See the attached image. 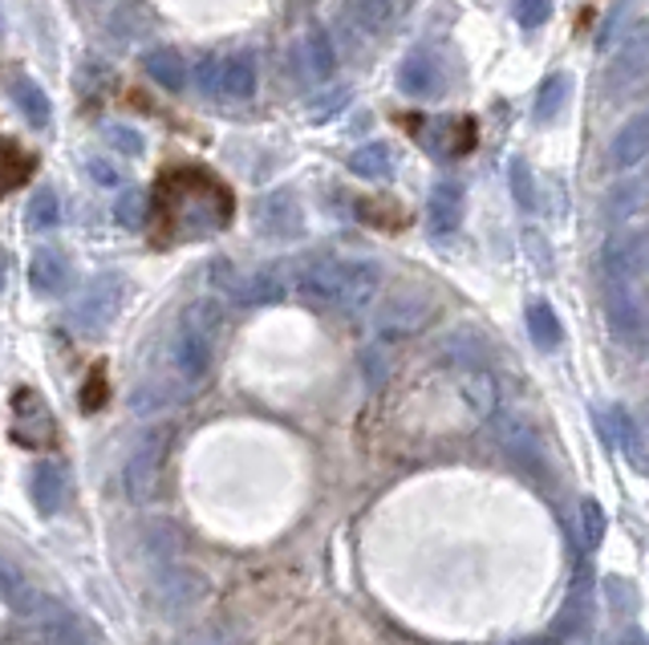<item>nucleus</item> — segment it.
<instances>
[{
	"label": "nucleus",
	"mask_w": 649,
	"mask_h": 645,
	"mask_svg": "<svg viewBox=\"0 0 649 645\" xmlns=\"http://www.w3.org/2000/svg\"><path fill=\"white\" fill-rule=\"evenodd\" d=\"M86 410H94V406H101L106 402V382H101V370L89 373V386H86Z\"/></svg>",
	"instance_id": "e433bc0d"
},
{
	"label": "nucleus",
	"mask_w": 649,
	"mask_h": 645,
	"mask_svg": "<svg viewBox=\"0 0 649 645\" xmlns=\"http://www.w3.org/2000/svg\"><path fill=\"white\" fill-rule=\"evenodd\" d=\"M649 73V21L646 25H637L629 33V41L617 49V61H613V73H609V82L617 89H629L634 82H641Z\"/></svg>",
	"instance_id": "9d476101"
},
{
	"label": "nucleus",
	"mask_w": 649,
	"mask_h": 645,
	"mask_svg": "<svg viewBox=\"0 0 649 645\" xmlns=\"http://www.w3.org/2000/svg\"><path fill=\"white\" fill-rule=\"evenodd\" d=\"M146 73H151L163 89L188 86V61L179 58V49H171V45H159V49L146 53Z\"/></svg>",
	"instance_id": "6ab92c4d"
},
{
	"label": "nucleus",
	"mask_w": 649,
	"mask_h": 645,
	"mask_svg": "<svg viewBox=\"0 0 649 645\" xmlns=\"http://www.w3.org/2000/svg\"><path fill=\"white\" fill-rule=\"evenodd\" d=\"M516 21L524 25V29H540L544 21L552 16V0H516Z\"/></svg>",
	"instance_id": "7c9ffc66"
},
{
	"label": "nucleus",
	"mask_w": 649,
	"mask_h": 645,
	"mask_svg": "<svg viewBox=\"0 0 649 645\" xmlns=\"http://www.w3.org/2000/svg\"><path fill=\"white\" fill-rule=\"evenodd\" d=\"M349 171L358 179H389L394 175V151L386 143H365L349 155Z\"/></svg>",
	"instance_id": "412c9836"
},
{
	"label": "nucleus",
	"mask_w": 649,
	"mask_h": 645,
	"mask_svg": "<svg viewBox=\"0 0 649 645\" xmlns=\"http://www.w3.org/2000/svg\"><path fill=\"white\" fill-rule=\"evenodd\" d=\"M601 422H605V430L613 434V443L621 446V455L641 467V434H637L634 418L625 415V410H605Z\"/></svg>",
	"instance_id": "5701e85b"
},
{
	"label": "nucleus",
	"mask_w": 649,
	"mask_h": 645,
	"mask_svg": "<svg viewBox=\"0 0 649 645\" xmlns=\"http://www.w3.org/2000/svg\"><path fill=\"white\" fill-rule=\"evenodd\" d=\"M528 333H532V342L540 345V349H556V345H561V321L552 313V304L544 301L528 304Z\"/></svg>",
	"instance_id": "393cba45"
},
{
	"label": "nucleus",
	"mask_w": 649,
	"mask_h": 645,
	"mask_svg": "<svg viewBox=\"0 0 649 645\" xmlns=\"http://www.w3.org/2000/svg\"><path fill=\"white\" fill-rule=\"evenodd\" d=\"M106 139H110V146L122 151V155H143V146H146L143 134L134 127H122V122H110V127H106Z\"/></svg>",
	"instance_id": "2f4dec72"
},
{
	"label": "nucleus",
	"mask_w": 649,
	"mask_h": 645,
	"mask_svg": "<svg viewBox=\"0 0 649 645\" xmlns=\"http://www.w3.org/2000/svg\"><path fill=\"white\" fill-rule=\"evenodd\" d=\"M462 394H467V402L476 406L479 415H488L491 406H495V382H491V373L488 370L462 373Z\"/></svg>",
	"instance_id": "bb28decb"
},
{
	"label": "nucleus",
	"mask_w": 649,
	"mask_h": 645,
	"mask_svg": "<svg viewBox=\"0 0 649 645\" xmlns=\"http://www.w3.org/2000/svg\"><path fill=\"white\" fill-rule=\"evenodd\" d=\"M580 528H585V545H589V548L601 540L605 519H601V507H597V503H585V507H580Z\"/></svg>",
	"instance_id": "f704fd0d"
},
{
	"label": "nucleus",
	"mask_w": 649,
	"mask_h": 645,
	"mask_svg": "<svg viewBox=\"0 0 649 645\" xmlns=\"http://www.w3.org/2000/svg\"><path fill=\"white\" fill-rule=\"evenodd\" d=\"M216 333H219V304L216 301H195L179 321V333L171 342V366L179 373V382L191 386L200 382L212 354H216Z\"/></svg>",
	"instance_id": "7ed1b4c3"
},
{
	"label": "nucleus",
	"mask_w": 649,
	"mask_h": 645,
	"mask_svg": "<svg viewBox=\"0 0 649 645\" xmlns=\"http://www.w3.org/2000/svg\"><path fill=\"white\" fill-rule=\"evenodd\" d=\"M33 500L45 516H53L61 503H65V475L58 467H37L33 471Z\"/></svg>",
	"instance_id": "4be33fe9"
},
{
	"label": "nucleus",
	"mask_w": 649,
	"mask_h": 645,
	"mask_svg": "<svg viewBox=\"0 0 649 645\" xmlns=\"http://www.w3.org/2000/svg\"><path fill=\"white\" fill-rule=\"evenodd\" d=\"M394 9H398V0H349V13H353V21L370 33L386 29L389 21H394Z\"/></svg>",
	"instance_id": "a878e982"
},
{
	"label": "nucleus",
	"mask_w": 649,
	"mask_h": 645,
	"mask_svg": "<svg viewBox=\"0 0 649 645\" xmlns=\"http://www.w3.org/2000/svg\"><path fill=\"white\" fill-rule=\"evenodd\" d=\"M9 94H13L16 110H21V118H25L29 127H37V130L49 127V115H53V110H49V94H45L33 77H13Z\"/></svg>",
	"instance_id": "a211bd4d"
},
{
	"label": "nucleus",
	"mask_w": 649,
	"mask_h": 645,
	"mask_svg": "<svg viewBox=\"0 0 649 645\" xmlns=\"http://www.w3.org/2000/svg\"><path fill=\"white\" fill-rule=\"evenodd\" d=\"M13 439L25 446L53 443V418H49L45 402L33 390H16L13 394Z\"/></svg>",
	"instance_id": "0eeeda50"
},
{
	"label": "nucleus",
	"mask_w": 649,
	"mask_h": 645,
	"mask_svg": "<svg viewBox=\"0 0 649 645\" xmlns=\"http://www.w3.org/2000/svg\"><path fill=\"white\" fill-rule=\"evenodd\" d=\"M462 224V187L455 179L434 183L431 200H426V228L434 240H450Z\"/></svg>",
	"instance_id": "1a4fd4ad"
},
{
	"label": "nucleus",
	"mask_w": 649,
	"mask_h": 645,
	"mask_svg": "<svg viewBox=\"0 0 649 645\" xmlns=\"http://www.w3.org/2000/svg\"><path fill=\"white\" fill-rule=\"evenodd\" d=\"M431 316V304L422 301V297H394L386 304V313L377 316V330L386 333V337H406V333H414Z\"/></svg>",
	"instance_id": "4468645a"
},
{
	"label": "nucleus",
	"mask_w": 649,
	"mask_h": 645,
	"mask_svg": "<svg viewBox=\"0 0 649 645\" xmlns=\"http://www.w3.org/2000/svg\"><path fill=\"white\" fill-rule=\"evenodd\" d=\"M382 273L370 260H317L292 276L297 297L321 309H341V313H358L377 297Z\"/></svg>",
	"instance_id": "f03ea898"
},
{
	"label": "nucleus",
	"mask_w": 649,
	"mask_h": 645,
	"mask_svg": "<svg viewBox=\"0 0 649 645\" xmlns=\"http://www.w3.org/2000/svg\"><path fill=\"white\" fill-rule=\"evenodd\" d=\"M568 94H573V77H568L564 70H556L549 82L540 86V94H536V118H540V122H552V118L564 110Z\"/></svg>",
	"instance_id": "b1692460"
},
{
	"label": "nucleus",
	"mask_w": 649,
	"mask_h": 645,
	"mask_svg": "<svg viewBox=\"0 0 649 645\" xmlns=\"http://www.w3.org/2000/svg\"><path fill=\"white\" fill-rule=\"evenodd\" d=\"M256 224L268 231V236H276V240L301 236L304 219H301V207H297V200H292V191H276V195H268V200L260 203Z\"/></svg>",
	"instance_id": "9b49d317"
},
{
	"label": "nucleus",
	"mask_w": 649,
	"mask_h": 645,
	"mask_svg": "<svg viewBox=\"0 0 649 645\" xmlns=\"http://www.w3.org/2000/svg\"><path fill=\"white\" fill-rule=\"evenodd\" d=\"M89 179L101 187H118L122 183V175L115 171V163H106V158H89Z\"/></svg>",
	"instance_id": "c9c22d12"
},
{
	"label": "nucleus",
	"mask_w": 649,
	"mask_h": 645,
	"mask_svg": "<svg viewBox=\"0 0 649 645\" xmlns=\"http://www.w3.org/2000/svg\"><path fill=\"white\" fill-rule=\"evenodd\" d=\"M285 276L276 273V268H260V273L244 276V285L236 292V304H273L285 297Z\"/></svg>",
	"instance_id": "aec40b11"
},
{
	"label": "nucleus",
	"mask_w": 649,
	"mask_h": 645,
	"mask_svg": "<svg viewBox=\"0 0 649 645\" xmlns=\"http://www.w3.org/2000/svg\"><path fill=\"white\" fill-rule=\"evenodd\" d=\"M649 158V115L629 118L613 139V167L617 171H634L637 163Z\"/></svg>",
	"instance_id": "f8f14e48"
},
{
	"label": "nucleus",
	"mask_w": 649,
	"mask_h": 645,
	"mask_svg": "<svg viewBox=\"0 0 649 645\" xmlns=\"http://www.w3.org/2000/svg\"><path fill=\"white\" fill-rule=\"evenodd\" d=\"M256 89V61L252 53H231L219 58V98L228 101H244Z\"/></svg>",
	"instance_id": "ddd939ff"
},
{
	"label": "nucleus",
	"mask_w": 649,
	"mask_h": 645,
	"mask_svg": "<svg viewBox=\"0 0 649 645\" xmlns=\"http://www.w3.org/2000/svg\"><path fill=\"white\" fill-rule=\"evenodd\" d=\"M163 467V439L159 434H151L134 455H130L127 463V488L130 495H146L151 491V483H155V475H159Z\"/></svg>",
	"instance_id": "dca6fc26"
},
{
	"label": "nucleus",
	"mask_w": 649,
	"mask_h": 645,
	"mask_svg": "<svg viewBox=\"0 0 649 645\" xmlns=\"http://www.w3.org/2000/svg\"><path fill=\"white\" fill-rule=\"evenodd\" d=\"M4 171H9V175H4V183H9V191L25 183V175L33 171V155H25V151H21V146L13 143V139L4 143Z\"/></svg>",
	"instance_id": "c756f323"
},
{
	"label": "nucleus",
	"mask_w": 649,
	"mask_h": 645,
	"mask_svg": "<svg viewBox=\"0 0 649 645\" xmlns=\"http://www.w3.org/2000/svg\"><path fill=\"white\" fill-rule=\"evenodd\" d=\"M118 309H122V276L101 273L98 280H89L86 292L73 301L70 321H73V330L101 333L118 316Z\"/></svg>",
	"instance_id": "20e7f679"
},
{
	"label": "nucleus",
	"mask_w": 649,
	"mask_h": 645,
	"mask_svg": "<svg viewBox=\"0 0 649 645\" xmlns=\"http://www.w3.org/2000/svg\"><path fill=\"white\" fill-rule=\"evenodd\" d=\"M609 285H637L649 273V231H625L613 236L605 248Z\"/></svg>",
	"instance_id": "423d86ee"
},
{
	"label": "nucleus",
	"mask_w": 649,
	"mask_h": 645,
	"mask_svg": "<svg viewBox=\"0 0 649 645\" xmlns=\"http://www.w3.org/2000/svg\"><path fill=\"white\" fill-rule=\"evenodd\" d=\"M65 280H70V264H65V256L53 252V248H37L29 260V285L37 288L41 297H58L61 288H65Z\"/></svg>",
	"instance_id": "2eb2a0df"
},
{
	"label": "nucleus",
	"mask_w": 649,
	"mask_h": 645,
	"mask_svg": "<svg viewBox=\"0 0 649 645\" xmlns=\"http://www.w3.org/2000/svg\"><path fill=\"white\" fill-rule=\"evenodd\" d=\"M159 200L171 207V224L179 236H207L231 219V191L216 183L200 167H179L159 183Z\"/></svg>",
	"instance_id": "f257e3e1"
},
{
	"label": "nucleus",
	"mask_w": 649,
	"mask_h": 645,
	"mask_svg": "<svg viewBox=\"0 0 649 645\" xmlns=\"http://www.w3.org/2000/svg\"><path fill=\"white\" fill-rule=\"evenodd\" d=\"M398 89L414 101H431L443 94V65L431 49H414L410 58L398 65Z\"/></svg>",
	"instance_id": "6e6552de"
},
{
	"label": "nucleus",
	"mask_w": 649,
	"mask_h": 645,
	"mask_svg": "<svg viewBox=\"0 0 649 645\" xmlns=\"http://www.w3.org/2000/svg\"><path fill=\"white\" fill-rule=\"evenodd\" d=\"M512 195L524 212H532L536 207V179H532V167L524 163V158H512Z\"/></svg>",
	"instance_id": "c85d7f7f"
},
{
	"label": "nucleus",
	"mask_w": 649,
	"mask_h": 645,
	"mask_svg": "<svg viewBox=\"0 0 649 645\" xmlns=\"http://www.w3.org/2000/svg\"><path fill=\"white\" fill-rule=\"evenodd\" d=\"M58 219H61L58 195H53V191H37L29 203V228L49 231V228H58Z\"/></svg>",
	"instance_id": "cd10ccee"
},
{
	"label": "nucleus",
	"mask_w": 649,
	"mask_h": 645,
	"mask_svg": "<svg viewBox=\"0 0 649 645\" xmlns=\"http://www.w3.org/2000/svg\"><path fill=\"white\" fill-rule=\"evenodd\" d=\"M609 330L617 342H625L629 349L646 342L649 333V313L641 301V288L637 285H609Z\"/></svg>",
	"instance_id": "39448f33"
},
{
	"label": "nucleus",
	"mask_w": 649,
	"mask_h": 645,
	"mask_svg": "<svg viewBox=\"0 0 649 645\" xmlns=\"http://www.w3.org/2000/svg\"><path fill=\"white\" fill-rule=\"evenodd\" d=\"M115 215H118V224H127V228H139V224L146 219V195H143V191H127V195L118 200Z\"/></svg>",
	"instance_id": "473e14b6"
},
{
	"label": "nucleus",
	"mask_w": 649,
	"mask_h": 645,
	"mask_svg": "<svg viewBox=\"0 0 649 645\" xmlns=\"http://www.w3.org/2000/svg\"><path fill=\"white\" fill-rule=\"evenodd\" d=\"M646 195V187L641 183H625V187H617L613 195H609V215H617V219H625V215L634 212L637 207V200Z\"/></svg>",
	"instance_id": "72a5a7b5"
},
{
	"label": "nucleus",
	"mask_w": 649,
	"mask_h": 645,
	"mask_svg": "<svg viewBox=\"0 0 649 645\" xmlns=\"http://www.w3.org/2000/svg\"><path fill=\"white\" fill-rule=\"evenodd\" d=\"M292 61H297L301 77H329L333 65H337L329 37H325L321 29H313L309 37H304V41H297V53H292Z\"/></svg>",
	"instance_id": "f3484780"
}]
</instances>
